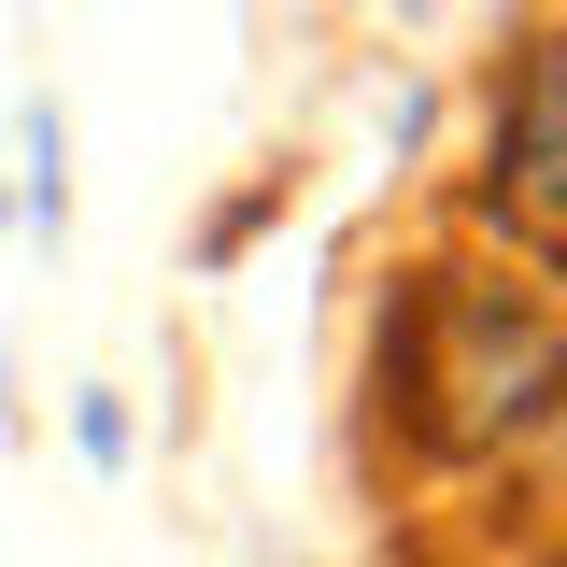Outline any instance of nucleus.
Returning <instances> with one entry per match:
<instances>
[{
	"label": "nucleus",
	"mask_w": 567,
	"mask_h": 567,
	"mask_svg": "<svg viewBox=\"0 0 567 567\" xmlns=\"http://www.w3.org/2000/svg\"><path fill=\"white\" fill-rule=\"evenodd\" d=\"M14 199H29V227L71 213V185H58V114H43V100H29V185H14Z\"/></svg>",
	"instance_id": "nucleus-4"
},
{
	"label": "nucleus",
	"mask_w": 567,
	"mask_h": 567,
	"mask_svg": "<svg viewBox=\"0 0 567 567\" xmlns=\"http://www.w3.org/2000/svg\"><path fill=\"white\" fill-rule=\"evenodd\" d=\"M383 425L425 468H496L567 425V298L511 256H425L383 298Z\"/></svg>",
	"instance_id": "nucleus-1"
},
{
	"label": "nucleus",
	"mask_w": 567,
	"mask_h": 567,
	"mask_svg": "<svg viewBox=\"0 0 567 567\" xmlns=\"http://www.w3.org/2000/svg\"><path fill=\"white\" fill-rule=\"evenodd\" d=\"M468 567H511V554H468Z\"/></svg>",
	"instance_id": "nucleus-5"
},
{
	"label": "nucleus",
	"mask_w": 567,
	"mask_h": 567,
	"mask_svg": "<svg viewBox=\"0 0 567 567\" xmlns=\"http://www.w3.org/2000/svg\"><path fill=\"white\" fill-rule=\"evenodd\" d=\"M483 241L525 284H567V29H539L511 85H496V142H483Z\"/></svg>",
	"instance_id": "nucleus-2"
},
{
	"label": "nucleus",
	"mask_w": 567,
	"mask_h": 567,
	"mask_svg": "<svg viewBox=\"0 0 567 567\" xmlns=\"http://www.w3.org/2000/svg\"><path fill=\"white\" fill-rule=\"evenodd\" d=\"M71 440H85V468H128V454H142V425H128L114 383H85V398H71Z\"/></svg>",
	"instance_id": "nucleus-3"
}]
</instances>
